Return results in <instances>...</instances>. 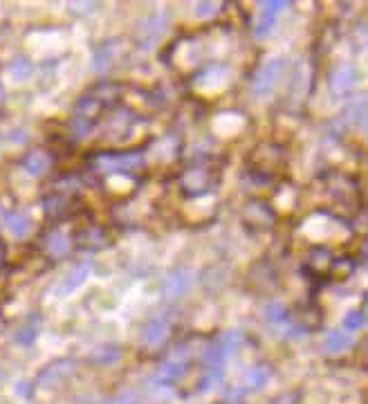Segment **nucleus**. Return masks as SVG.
<instances>
[{"instance_id": "nucleus-1", "label": "nucleus", "mask_w": 368, "mask_h": 404, "mask_svg": "<svg viewBox=\"0 0 368 404\" xmlns=\"http://www.w3.org/2000/svg\"><path fill=\"white\" fill-rule=\"evenodd\" d=\"M283 68H285V59L283 57H272L263 63V66L256 70V75L252 79V95L254 97H265L270 95L276 81L281 79L283 75Z\"/></svg>"}, {"instance_id": "nucleus-2", "label": "nucleus", "mask_w": 368, "mask_h": 404, "mask_svg": "<svg viewBox=\"0 0 368 404\" xmlns=\"http://www.w3.org/2000/svg\"><path fill=\"white\" fill-rule=\"evenodd\" d=\"M97 169L106 176H113V173H126V171H133V169H140L144 164V155L142 153H133V151H126V153H104L99 155L95 160Z\"/></svg>"}, {"instance_id": "nucleus-3", "label": "nucleus", "mask_w": 368, "mask_h": 404, "mask_svg": "<svg viewBox=\"0 0 368 404\" xmlns=\"http://www.w3.org/2000/svg\"><path fill=\"white\" fill-rule=\"evenodd\" d=\"M187 369H189V355L176 351L158 366V371H155V384L162 389H171L173 384L184 378Z\"/></svg>"}, {"instance_id": "nucleus-4", "label": "nucleus", "mask_w": 368, "mask_h": 404, "mask_svg": "<svg viewBox=\"0 0 368 404\" xmlns=\"http://www.w3.org/2000/svg\"><path fill=\"white\" fill-rule=\"evenodd\" d=\"M75 371H77V362L72 360V357L54 360L39 373V380H36V384H39L41 389H57L66 380H70L72 375H75Z\"/></svg>"}, {"instance_id": "nucleus-5", "label": "nucleus", "mask_w": 368, "mask_h": 404, "mask_svg": "<svg viewBox=\"0 0 368 404\" xmlns=\"http://www.w3.org/2000/svg\"><path fill=\"white\" fill-rule=\"evenodd\" d=\"M216 185V176L205 167H191L189 171H184L182 176V189L187 191V196H205L209 194Z\"/></svg>"}, {"instance_id": "nucleus-6", "label": "nucleus", "mask_w": 368, "mask_h": 404, "mask_svg": "<svg viewBox=\"0 0 368 404\" xmlns=\"http://www.w3.org/2000/svg\"><path fill=\"white\" fill-rule=\"evenodd\" d=\"M288 5L290 3H285V0H270V3H261L259 5V16H256V23H254V34L259 36V39L270 36L276 21H279L281 9H285Z\"/></svg>"}, {"instance_id": "nucleus-7", "label": "nucleus", "mask_w": 368, "mask_h": 404, "mask_svg": "<svg viewBox=\"0 0 368 404\" xmlns=\"http://www.w3.org/2000/svg\"><path fill=\"white\" fill-rule=\"evenodd\" d=\"M167 23H169L167 14L155 12V14H149L140 25H137V41H140L144 50L151 48V45L160 39L162 32L167 30Z\"/></svg>"}, {"instance_id": "nucleus-8", "label": "nucleus", "mask_w": 368, "mask_h": 404, "mask_svg": "<svg viewBox=\"0 0 368 404\" xmlns=\"http://www.w3.org/2000/svg\"><path fill=\"white\" fill-rule=\"evenodd\" d=\"M198 281V274L196 270L191 268H178L167 274V279H164V295L167 297H182L187 295V292L196 286Z\"/></svg>"}, {"instance_id": "nucleus-9", "label": "nucleus", "mask_w": 368, "mask_h": 404, "mask_svg": "<svg viewBox=\"0 0 368 404\" xmlns=\"http://www.w3.org/2000/svg\"><path fill=\"white\" fill-rule=\"evenodd\" d=\"M245 223L252 225L254 229H270L276 223V214L272 207L263 200H254L245 207Z\"/></svg>"}, {"instance_id": "nucleus-10", "label": "nucleus", "mask_w": 368, "mask_h": 404, "mask_svg": "<svg viewBox=\"0 0 368 404\" xmlns=\"http://www.w3.org/2000/svg\"><path fill=\"white\" fill-rule=\"evenodd\" d=\"M171 333V326H169V321L167 319H160V317H155V319H149L146 324L142 326V344L144 346H149V348H158L162 346L164 342H167V337Z\"/></svg>"}, {"instance_id": "nucleus-11", "label": "nucleus", "mask_w": 368, "mask_h": 404, "mask_svg": "<svg viewBox=\"0 0 368 404\" xmlns=\"http://www.w3.org/2000/svg\"><path fill=\"white\" fill-rule=\"evenodd\" d=\"M328 81H330V90H333L337 97H344V95L351 93V90L355 88V84H357V70L353 66H346L344 63V66L333 68Z\"/></svg>"}, {"instance_id": "nucleus-12", "label": "nucleus", "mask_w": 368, "mask_h": 404, "mask_svg": "<svg viewBox=\"0 0 368 404\" xmlns=\"http://www.w3.org/2000/svg\"><path fill=\"white\" fill-rule=\"evenodd\" d=\"M92 270V263L90 261H84V263H77V265H72V268L66 272V277H63L59 281V286H57V295H72L81 283H84L88 279V274Z\"/></svg>"}, {"instance_id": "nucleus-13", "label": "nucleus", "mask_w": 368, "mask_h": 404, "mask_svg": "<svg viewBox=\"0 0 368 404\" xmlns=\"http://www.w3.org/2000/svg\"><path fill=\"white\" fill-rule=\"evenodd\" d=\"M41 330H43V319L39 315H30L21 324V328L14 333V342L18 346H32L39 339Z\"/></svg>"}, {"instance_id": "nucleus-14", "label": "nucleus", "mask_w": 368, "mask_h": 404, "mask_svg": "<svg viewBox=\"0 0 368 404\" xmlns=\"http://www.w3.org/2000/svg\"><path fill=\"white\" fill-rule=\"evenodd\" d=\"M272 378V366L259 362V364H252L250 369L245 371V378H243V389H250V391H259L263 389L265 384L270 382Z\"/></svg>"}, {"instance_id": "nucleus-15", "label": "nucleus", "mask_w": 368, "mask_h": 404, "mask_svg": "<svg viewBox=\"0 0 368 404\" xmlns=\"http://www.w3.org/2000/svg\"><path fill=\"white\" fill-rule=\"evenodd\" d=\"M21 164H23V171H25V173H30V176L39 178V176H43V173L50 169L52 158H50V153H48V151H43V149H32V151L23 158Z\"/></svg>"}, {"instance_id": "nucleus-16", "label": "nucleus", "mask_w": 368, "mask_h": 404, "mask_svg": "<svg viewBox=\"0 0 368 404\" xmlns=\"http://www.w3.org/2000/svg\"><path fill=\"white\" fill-rule=\"evenodd\" d=\"M229 357H232V353H229L223 346V342L216 337L214 342H209L205 351H202V364H205V369H223Z\"/></svg>"}, {"instance_id": "nucleus-17", "label": "nucleus", "mask_w": 368, "mask_h": 404, "mask_svg": "<svg viewBox=\"0 0 368 404\" xmlns=\"http://www.w3.org/2000/svg\"><path fill=\"white\" fill-rule=\"evenodd\" d=\"M3 225L7 227L9 236L14 238H25L30 234V227H32V220L25 211H7L3 216Z\"/></svg>"}, {"instance_id": "nucleus-18", "label": "nucleus", "mask_w": 368, "mask_h": 404, "mask_svg": "<svg viewBox=\"0 0 368 404\" xmlns=\"http://www.w3.org/2000/svg\"><path fill=\"white\" fill-rule=\"evenodd\" d=\"M70 236L66 232H61V229H54V232L48 234V238H45V252H48L50 256H54V259H63V256H68L70 252Z\"/></svg>"}, {"instance_id": "nucleus-19", "label": "nucleus", "mask_w": 368, "mask_h": 404, "mask_svg": "<svg viewBox=\"0 0 368 404\" xmlns=\"http://www.w3.org/2000/svg\"><path fill=\"white\" fill-rule=\"evenodd\" d=\"M353 346V337L346 333V330H330L324 339V353L328 355H337L344 353Z\"/></svg>"}, {"instance_id": "nucleus-20", "label": "nucleus", "mask_w": 368, "mask_h": 404, "mask_svg": "<svg viewBox=\"0 0 368 404\" xmlns=\"http://www.w3.org/2000/svg\"><path fill=\"white\" fill-rule=\"evenodd\" d=\"M265 319H268V324L274 326V328L290 326V310L285 308L283 303L274 301V303H270L268 308H265ZM290 333H299V330L294 328V326H290Z\"/></svg>"}, {"instance_id": "nucleus-21", "label": "nucleus", "mask_w": 368, "mask_h": 404, "mask_svg": "<svg viewBox=\"0 0 368 404\" xmlns=\"http://www.w3.org/2000/svg\"><path fill=\"white\" fill-rule=\"evenodd\" d=\"M119 357H122V346L119 344H99L95 351H92L90 360L101 366H110V364H115Z\"/></svg>"}, {"instance_id": "nucleus-22", "label": "nucleus", "mask_w": 368, "mask_h": 404, "mask_svg": "<svg viewBox=\"0 0 368 404\" xmlns=\"http://www.w3.org/2000/svg\"><path fill=\"white\" fill-rule=\"evenodd\" d=\"M32 72H34V63L30 59H25V57H18L7 66V75L12 77L14 81H18V84L25 81V79H30Z\"/></svg>"}, {"instance_id": "nucleus-23", "label": "nucleus", "mask_w": 368, "mask_h": 404, "mask_svg": "<svg viewBox=\"0 0 368 404\" xmlns=\"http://www.w3.org/2000/svg\"><path fill=\"white\" fill-rule=\"evenodd\" d=\"M344 115H346L348 126H351V128L362 131V128L366 126V106H364V101H355V104H351L344 110Z\"/></svg>"}, {"instance_id": "nucleus-24", "label": "nucleus", "mask_w": 368, "mask_h": 404, "mask_svg": "<svg viewBox=\"0 0 368 404\" xmlns=\"http://www.w3.org/2000/svg\"><path fill=\"white\" fill-rule=\"evenodd\" d=\"M113 57H115L113 43L101 45V48H97L95 54H92V66H95L97 72H106L110 68V63H113Z\"/></svg>"}, {"instance_id": "nucleus-25", "label": "nucleus", "mask_w": 368, "mask_h": 404, "mask_svg": "<svg viewBox=\"0 0 368 404\" xmlns=\"http://www.w3.org/2000/svg\"><path fill=\"white\" fill-rule=\"evenodd\" d=\"M104 243H106V238L99 227H90L84 232V236H81V245H84L86 250H99Z\"/></svg>"}, {"instance_id": "nucleus-26", "label": "nucleus", "mask_w": 368, "mask_h": 404, "mask_svg": "<svg viewBox=\"0 0 368 404\" xmlns=\"http://www.w3.org/2000/svg\"><path fill=\"white\" fill-rule=\"evenodd\" d=\"M364 324H366V312L364 310H351L344 317V330L348 335L355 333V330H362Z\"/></svg>"}, {"instance_id": "nucleus-27", "label": "nucleus", "mask_w": 368, "mask_h": 404, "mask_svg": "<svg viewBox=\"0 0 368 404\" xmlns=\"http://www.w3.org/2000/svg\"><path fill=\"white\" fill-rule=\"evenodd\" d=\"M223 369H207V373L202 375L200 378V382H198V391L200 393H205V391H209L211 387H216V384L223 380Z\"/></svg>"}, {"instance_id": "nucleus-28", "label": "nucleus", "mask_w": 368, "mask_h": 404, "mask_svg": "<svg viewBox=\"0 0 368 404\" xmlns=\"http://www.w3.org/2000/svg\"><path fill=\"white\" fill-rule=\"evenodd\" d=\"M104 404H137V393L133 389H124V391H119L117 396L106 400Z\"/></svg>"}, {"instance_id": "nucleus-29", "label": "nucleus", "mask_w": 368, "mask_h": 404, "mask_svg": "<svg viewBox=\"0 0 368 404\" xmlns=\"http://www.w3.org/2000/svg\"><path fill=\"white\" fill-rule=\"evenodd\" d=\"M220 9V5L218 3H198L196 5V14L200 16V18H209V16H214L216 12Z\"/></svg>"}, {"instance_id": "nucleus-30", "label": "nucleus", "mask_w": 368, "mask_h": 404, "mask_svg": "<svg viewBox=\"0 0 368 404\" xmlns=\"http://www.w3.org/2000/svg\"><path fill=\"white\" fill-rule=\"evenodd\" d=\"M243 398H245V389L243 387H232L225 396V404H241Z\"/></svg>"}, {"instance_id": "nucleus-31", "label": "nucleus", "mask_w": 368, "mask_h": 404, "mask_svg": "<svg viewBox=\"0 0 368 404\" xmlns=\"http://www.w3.org/2000/svg\"><path fill=\"white\" fill-rule=\"evenodd\" d=\"M297 400H299V396H294V393H285V396L276 398L274 404H297Z\"/></svg>"}, {"instance_id": "nucleus-32", "label": "nucleus", "mask_w": 368, "mask_h": 404, "mask_svg": "<svg viewBox=\"0 0 368 404\" xmlns=\"http://www.w3.org/2000/svg\"><path fill=\"white\" fill-rule=\"evenodd\" d=\"M5 99H7V93H5V86L0 84V108H3V104H5Z\"/></svg>"}, {"instance_id": "nucleus-33", "label": "nucleus", "mask_w": 368, "mask_h": 404, "mask_svg": "<svg viewBox=\"0 0 368 404\" xmlns=\"http://www.w3.org/2000/svg\"><path fill=\"white\" fill-rule=\"evenodd\" d=\"M3 265H5V245L0 243V270H3Z\"/></svg>"}, {"instance_id": "nucleus-34", "label": "nucleus", "mask_w": 368, "mask_h": 404, "mask_svg": "<svg viewBox=\"0 0 368 404\" xmlns=\"http://www.w3.org/2000/svg\"><path fill=\"white\" fill-rule=\"evenodd\" d=\"M0 330H3V319H0Z\"/></svg>"}]
</instances>
